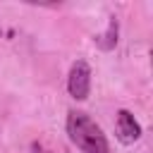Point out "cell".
Wrapping results in <instances>:
<instances>
[{
  "mask_svg": "<svg viewBox=\"0 0 153 153\" xmlns=\"http://www.w3.org/2000/svg\"><path fill=\"white\" fill-rule=\"evenodd\" d=\"M67 134H69V141L81 153H110V143H108L103 129L81 110H69Z\"/></svg>",
  "mask_w": 153,
  "mask_h": 153,
  "instance_id": "1",
  "label": "cell"
},
{
  "mask_svg": "<svg viewBox=\"0 0 153 153\" xmlns=\"http://www.w3.org/2000/svg\"><path fill=\"white\" fill-rule=\"evenodd\" d=\"M67 91L74 100H86L91 91V67L86 60H76L67 76Z\"/></svg>",
  "mask_w": 153,
  "mask_h": 153,
  "instance_id": "2",
  "label": "cell"
},
{
  "mask_svg": "<svg viewBox=\"0 0 153 153\" xmlns=\"http://www.w3.org/2000/svg\"><path fill=\"white\" fill-rule=\"evenodd\" d=\"M115 124H117V139L122 141V143H134V141H139L141 139V124L136 122V117L129 112V110H117V120H115Z\"/></svg>",
  "mask_w": 153,
  "mask_h": 153,
  "instance_id": "3",
  "label": "cell"
},
{
  "mask_svg": "<svg viewBox=\"0 0 153 153\" xmlns=\"http://www.w3.org/2000/svg\"><path fill=\"white\" fill-rule=\"evenodd\" d=\"M96 45H98L100 50H112V48L117 45V19H115V17H110L108 31L96 38Z\"/></svg>",
  "mask_w": 153,
  "mask_h": 153,
  "instance_id": "4",
  "label": "cell"
},
{
  "mask_svg": "<svg viewBox=\"0 0 153 153\" xmlns=\"http://www.w3.org/2000/svg\"><path fill=\"white\" fill-rule=\"evenodd\" d=\"M31 153H53V151H48V148L43 146V141H33V143H31Z\"/></svg>",
  "mask_w": 153,
  "mask_h": 153,
  "instance_id": "5",
  "label": "cell"
}]
</instances>
